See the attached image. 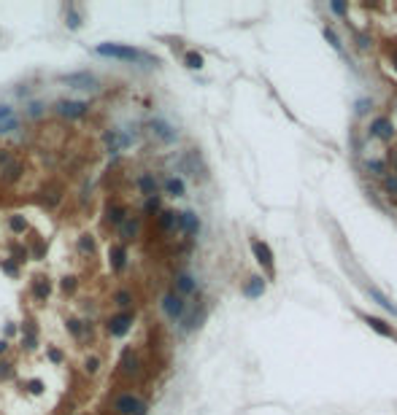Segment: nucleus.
Wrapping results in <instances>:
<instances>
[{
	"label": "nucleus",
	"mask_w": 397,
	"mask_h": 415,
	"mask_svg": "<svg viewBox=\"0 0 397 415\" xmlns=\"http://www.w3.org/2000/svg\"><path fill=\"white\" fill-rule=\"evenodd\" d=\"M365 321H368V324L373 326V329H376V332H381V334H384V337H389V340H394L397 337V334L392 332V329H389L386 324H384V321H381V318H373V316H362Z\"/></svg>",
	"instance_id": "23"
},
{
	"label": "nucleus",
	"mask_w": 397,
	"mask_h": 415,
	"mask_svg": "<svg viewBox=\"0 0 397 415\" xmlns=\"http://www.w3.org/2000/svg\"><path fill=\"white\" fill-rule=\"evenodd\" d=\"M135 186H138V189H141V194H146V197H154V194H157V189H160L157 178H154L152 173H143V175H138Z\"/></svg>",
	"instance_id": "14"
},
{
	"label": "nucleus",
	"mask_w": 397,
	"mask_h": 415,
	"mask_svg": "<svg viewBox=\"0 0 397 415\" xmlns=\"http://www.w3.org/2000/svg\"><path fill=\"white\" fill-rule=\"evenodd\" d=\"M194 288H197L194 278L186 275V272H178V275H176V294L178 297H189V294H194Z\"/></svg>",
	"instance_id": "13"
},
{
	"label": "nucleus",
	"mask_w": 397,
	"mask_h": 415,
	"mask_svg": "<svg viewBox=\"0 0 397 415\" xmlns=\"http://www.w3.org/2000/svg\"><path fill=\"white\" fill-rule=\"evenodd\" d=\"M11 375V364L9 362H0V378H9Z\"/></svg>",
	"instance_id": "42"
},
{
	"label": "nucleus",
	"mask_w": 397,
	"mask_h": 415,
	"mask_svg": "<svg viewBox=\"0 0 397 415\" xmlns=\"http://www.w3.org/2000/svg\"><path fill=\"white\" fill-rule=\"evenodd\" d=\"M127 208L124 205H116V202H111V205L106 208V221L111 224V226H122L124 221H127Z\"/></svg>",
	"instance_id": "12"
},
{
	"label": "nucleus",
	"mask_w": 397,
	"mask_h": 415,
	"mask_svg": "<svg viewBox=\"0 0 397 415\" xmlns=\"http://www.w3.org/2000/svg\"><path fill=\"white\" fill-rule=\"evenodd\" d=\"M246 297H262L265 294V280L262 278H249V283L243 286Z\"/></svg>",
	"instance_id": "21"
},
{
	"label": "nucleus",
	"mask_w": 397,
	"mask_h": 415,
	"mask_svg": "<svg viewBox=\"0 0 397 415\" xmlns=\"http://www.w3.org/2000/svg\"><path fill=\"white\" fill-rule=\"evenodd\" d=\"M132 321H135V316H132L130 310L116 313V316H111L106 321V332L111 334V337H124V334L132 329Z\"/></svg>",
	"instance_id": "3"
},
{
	"label": "nucleus",
	"mask_w": 397,
	"mask_h": 415,
	"mask_svg": "<svg viewBox=\"0 0 397 415\" xmlns=\"http://www.w3.org/2000/svg\"><path fill=\"white\" fill-rule=\"evenodd\" d=\"M30 116H38V113H41V105H38V103H33V105H30V111H27Z\"/></svg>",
	"instance_id": "45"
},
{
	"label": "nucleus",
	"mask_w": 397,
	"mask_h": 415,
	"mask_svg": "<svg viewBox=\"0 0 397 415\" xmlns=\"http://www.w3.org/2000/svg\"><path fill=\"white\" fill-rule=\"evenodd\" d=\"M394 68H397V54H394Z\"/></svg>",
	"instance_id": "47"
},
{
	"label": "nucleus",
	"mask_w": 397,
	"mask_h": 415,
	"mask_svg": "<svg viewBox=\"0 0 397 415\" xmlns=\"http://www.w3.org/2000/svg\"><path fill=\"white\" fill-rule=\"evenodd\" d=\"M14 119V108L11 105H0V122H9Z\"/></svg>",
	"instance_id": "39"
},
{
	"label": "nucleus",
	"mask_w": 397,
	"mask_h": 415,
	"mask_svg": "<svg viewBox=\"0 0 397 415\" xmlns=\"http://www.w3.org/2000/svg\"><path fill=\"white\" fill-rule=\"evenodd\" d=\"M252 251L257 254V262L265 267V272H268V275H273V272H276V267H273V251H270L262 240H252Z\"/></svg>",
	"instance_id": "10"
},
{
	"label": "nucleus",
	"mask_w": 397,
	"mask_h": 415,
	"mask_svg": "<svg viewBox=\"0 0 397 415\" xmlns=\"http://www.w3.org/2000/svg\"><path fill=\"white\" fill-rule=\"evenodd\" d=\"M203 318H206V305L194 302V308L181 316V329H184V332H192V329H197L200 324H203Z\"/></svg>",
	"instance_id": "9"
},
{
	"label": "nucleus",
	"mask_w": 397,
	"mask_h": 415,
	"mask_svg": "<svg viewBox=\"0 0 397 415\" xmlns=\"http://www.w3.org/2000/svg\"><path fill=\"white\" fill-rule=\"evenodd\" d=\"M100 370V359L97 356H87V359H84V372H87V375H95Z\"/></svg>",
	"instance_id": "31"
},
{
	"label": "nucleus",
	"mask_w": 397,
	"mask_h": 415,
	"mask_svg": "<svg viewBox=\"0 0 397 415\" xmlns=\"http://www.w3.org/2000/svg\"><path fill=\"white\" fill-rule=\"evenodd\" d=\"M46 353H49V359H52L54 364H62V353H60L57 348H49V350H46Z\"/></svg>",
	"instance_id": "41"
},
{
	"label": "nucleus",
	"mask_w": 397,
	"mask_h": 415,
	"mask_svg": "<svg viewBox=\"0 0 397 415\" xmlns=\"http://www.w3.org/2000/svg\"><path fill=\"white\" fill-rule=\"evenodd\" d=\"M3 173H6V175H3L6 181H17V178L22 175V167H19V164H11V167H6V170H3Z\"/></svg>",
	"instance_id": "34"
},
{
	"label": "nucleus",
	"mask_w": 397,
	"mask_h": 415,
	"mask_svg": "<svg viewBox=\"0 0 397 415\" xmlns=\"http://www.w3.org/2000/svg\"><path fill=\"white\" fill-rule=\"evenodd\" d=\"M6 350H9V342H6V340H0V353H6Z\"/></svg>",
	"instance_id": "46"
},
{
	"label": "nucleus",
	"mask_w": 397,
	"mask_h": 415,
	"mask_svg": "<svg viewBox=\"0 0 397 415\" xmlns=\"http://www.w3.org/2000/svg\"><path fill=\"white\" fill-rule=\"evenodd\" d=\"M160 210H162L160 194H154V197H146V202H143V213H146V216H157Z\"/></svg>",
	"instance_id": "25"
},
{
	"label": "nucleus",
	"mask_w": 397,
	"mask_h": 415,
	"mask_svg": "<svg viewBox=\"0 0 397 415\" xmlns=\"http://www.w3.org/2000/svg\"><path fill=\"white\" fill-rule=\"evenodd\" d=\"M114 305H116V308H119V310L124 313V310H127L130 305H132V294L127 291V288H122V291H116V294H114Z\"/></svg>",
	"instance_id": "27"
},
{
	"label": "nucleus",
	"mask_w": 397,
	"mask_h": 415,
	"mask_svg": "<svg viewBox=\"0 0 397 415\" xmlns=\"http://www.w3.org/2000/svg\"><path fill=\"white\" fill-rule=\"evenodd\" d=\"M324 38H327V41H330V46H332V49L343 51V46H340V41L335 38V33H332V30H324Z\"/></svg>",
	"instance_id": "35"
},
{
	"label": "nucleus",
	"mask_w": 397,
	"mask_h": 415,
	"mask_svg": "<svg viewBox=\"0 0 397 415\" xmlns=\"http://www.w3.org/2000/svg\"><path fill=\"white\" fill-rule=\"evenodd\" d=\"M60 81H62V84H68V87H73V89H97V87H100V81L89 73V70H79V73H65V76H60Z\"/></svg>",
	"instance_id": "4"
},
{
	"label": "nucleus",
	"mask_w": 397,
	"mask_h": 415,
	"mask_svg": "<svg viewBox=\"0 0 397 415\" xmlns=\"http://www.w3.org/2000/svg\"><path fill=\"white\" fill-rule=\"evenodd\" d=\"M176 229L186 234V238H192V234L200 232V218L197 213H192V210H184V213H176Z\"/></svg>",
	"instance_id": "8"
},
{
	"label": "nucleus",
	"mask_w": 397,
	"mask_h": 415,
	"mask_svg": "<svg viewBox=\"0 0 397 415\" xmlns=\"http://www.w3.org/2000/svg\"><path fill=\"white\" fill-rule=\"evenodd\" d=\"M106 146H108V151H119V148L124 146H130V138L127 135H122L119 130H111V132H106Z\"/></svg>",
	"instance_id": "15"
},
{
	"label": "nucleus",
	"mask_w": 397,
	"mask_h": 415,
	"mask_svg": "<svg viewBox=\"0 0 397 415\" xmlns=\"http://www.w3.org/2000/svg\"><path fill=\"white\" fill-rule=\"evenodd\" d=\"M62 291H76V278L73 275H68V278H62Z\"/></svg>",
	"instance_id": "37"
},
{
	"label": "nucleus",
	"mask_w": 397,
	"mask_h": 415,
	"mask_svg": "<svg viewBox=\"0 0 397 415\" xmlns=\"http://www.w3.org/2000/svg\"><path fill=\"white\" fill-rule=\"evenodd\" d=\"M0 270H3L6 275H11V278H17V275H19L17 262H11V259H0Z\"/></svg>",
	"instance_id": "30"
},
{
	"label": "nucleus",
	"mask_w": 397,
	"mask_h": 415,
	"mask_svg": "<svg viewBox=\"0 0 397 415\" xmlns=\"http://www.w3.org/2000/svg\"><path fill=\"white\" fill-rule=\"evenodd\" d=\"M22 345L27 350H35L38 348V329L33 321H25V329H22Z\"/></svg>",
	"instance_id": "16"
},
{
	"label": "nucleus",
	"mask_w": 397,
	"mask_h": 415,
	"mask_svg": "<svg viewBox=\"0 0 397 415\" xmlns=\"http://www.w3.org/2000/svg\"><path fill=\"white\" fill-rule=\"evenodd\" d=\"M138 229H141V221L130 216L127 221H124V224L119 226V234H122L124 240H132V238H135V234H138Z\"/></svg>",
	"instance_id": "19"
},
{
	"label": "nucleus",
	"mask_w": 397,
	"mask_h": 415,
	"mask_svg": "<svg viewBox=\"0 0 397 415\" xmlns=\"http://www.w3.org/2000/svg\"><path fill=\"white\" fill-rule=\"evenodd\" d=\"M79 251L81 254H95V240H92V234H81L79 238Z\"/></svg>",
	"instance_id": "29"
},
{
	"label": "nucleus",
	"mask_w": 397,
	"mask_h": 415,
	"mask_svg": "<svg viewBox=\"0 0 397 415\" xmlns=\"http://www.w3.org/2000/svg\"><path fill=\"white\" fill-rule=\"evenodd\" d=\"M27 388H30V394H41V391H43V383H41V380H30Z\"/></svg>",
	"instance_id": "40"
},
{
	"label": "nucleus",
	"mask_w": 397,
	"mask_h": 415,
	"mask_svg": "<svg viewBox=\"0 0 397 415\" xmlns=\"http://www.w3.org/2000/svg\"><path fill=\"white\" fill-rule=\"evenodd\" d=\"M49 294H52V283H49V278H35L33 280V297L38 302H46L49 300Z\"/></svg>",
	"instance_id": "17"
},
{
	"label": "nucleus",
	"mask_w": 397,
	"mask_h": 415,
	"mask_svg": "<svg viewBox=\"0 0 397 415\" xmlns=\"http://www.w3.org/2000/svg\"><path fill=\"white\" fill-rule=\"evenodd\" d=\"M111 410L116 412V415H146V402L143 399H138L135 394H119L114 399V407Z\"/></svg>",
	"instance_id": "2"
},
{
	"label": "nucleus",
	"mask_w": 397,
	"mask_h": 415,
	"mask_svg": "<svg viewBox=\"0 0 397 415\" xmlns=\"http://www.w3.org/2000/svg\"><path fill=\"white\" fill-rule=\"evenodd\" d=\"M373 135H376V138H392V127H389V122L386 119H376V122H373Z\"/></svg>",
	"instance_id": "26"
},
{
	"label": "nucleus",
	"mask_w": 397,
	"mask_h": 415,
	"mask_svg": "<svg viewBox=\"0 0 397 415\" xmlns=\"http://www.w3.org/2000/svg\"><path fill=\"white\" fill-rule=\"evenodd\" d=\"M368 170H373L376 175H386V164L384 162H368Z\"/></svg>",
	"instance_id": "36"
},
{
	"label": "nucleus",
	"mask_w": 397,
	"mask_h": 415,
	"mask_svg": "<svg viewBox=\"0 0 397 415\" xmlns=\"http://www.w3.org/2000/svg\"><path fill=\"white\" fill-rule=\"evenodd\" d=\"M95 54L111 57V60H122V62H154V65H157V60L149 57L146 51L135 49V46H124V43H100V46H95Z\"/></svg>",
	"instance_id": "1"
},
{
	"label": "nucleus",
	"mask_w": 397,
	"mask_h": 415,
	"mask_svg": "<svg viewBox=\"0 0 397 415\" xmlns=\"http://www.w3.org/2000/svg\"><path fill=\"white\" fill-rule=\"evenodd\" d=\"M157 224H160L162 232L176 229V213H173V210H160V213H157Z\"/></svg>",
	"instance_id": "20"
},
{
	"label": "nucleus",
	"mask_w": 397,
	"mask_h": 415,
	"mask_svg": "<svg viewBox=\"0 0 397 415\" xmlns=\"http://www.w3.org/2000/svg\"><path fill=\"white\" fill-rule=\"evenodd\" d=\"M160 308H162V313H165L170 321H178L186 313V302H184V297H178L176 291H170V294L162 297Z\"/></svg>",
	"instance_id": "6"
},
{
	"label": "nucleus",
	"mask_w": 397,
	"mask_h": 415,
	"mask_svg": "<svg viewBox=\"0 0 397 415\" xmlns=\"http://www.w3.org/2000/svg\"><path fill=\"white\" fill-rule=\"evenodd\" d=\"M65 326H68V332H71V334H76V337H81V334H84V326H81L79 318H68Z\"/></svg>",
	"instance_id": "32"
},
{
	"label": "nucleus",
	"mask_w": 397,
	"mask_h": 415,
	"mask_svg": "<svg viewBox=\"0 0 397 415\" xmlns=\"http://www.w3.org/2000/svg\"><path fill=\"white\" fill-rule=\"evenodd\" d=\"M149 127H152V132L162 140V143H176V140H178V132L170 127L165 119H152V122H149Z\"/></svg>",
	"instance_id": "11"
},
{
	"label": "nucleus",
	"mask_w": 397,
	"mask_h": 415,
	"mask_svg": "<svg viewBox=\"0 0 397 415\" xmlns=\"http://www.w3.org/2000/svg\"><path fill=\"white\" fill-rule=\"evenodd\" d=\"M127 246L124 243H111L108 246V267H111L114 272H122L124 267H127Z\"/></svg>",
	"instance_id": "7"
},
{
	"label": "nucleus",
	"mask_w": 397,
	"mask_h": 415,
	"mask_svg": "<svg viewBox=\"0 0 397 415\" xmlns=\"http://www.w3.org/2000/svg\"><path fill=\"white\" fill-rule=\"evenodd\" d=\"M9 226H11V232H14V234H25V232H27V218L22 216V213H11Z\"/></svg>",
	"instance_id": "24"
},
{
	"label": "nucleus",
	"mask_w": 397,
	"mask_h": 415,
	"mask_svg": "<svg viewBox=\"0 0 397 415\" xmlns=\"http://www.w3.org/2000/svg\"><path fill=\"white\" fill-rule=\"evenodd\" d=\"M19 127V122L17 119H9V122H0V132H14Z\"/></svg>",
	"instance_id": "38"
},
{
	"label": "nucleus",
	"mask_w": 397,
	"mask_h": 415,
	"mask_svg": "<svg viewBox=\"0 0 397 415\" xmlns=\"http://www.w3.org/2000/svg\"><path fill=\"white\" fill-rule=\"evenodd\" d=\"M122 372L124 375H138L141 372V362L132 350H124V359H122Z\"/></svg>",
	"instance_id": "18"
},
{
	"label": "nucleus",
	"mask_w": 397,
	"mask_h": 415,
	"mask_svg": "<svg viewBox=\"0 0 397 415\" xmlns=\"http://www.w3.org/2000/svg\"><path fill=\"white\" fill-rule=\"evenodd\" d=\"M165 192L170 194V197H184L186 186H184L181 178H168V181H165Z\"/></svg>",
	"instance_id": "22"
},
{
	"label": "nucleus",
	"mask_w": 397,
	"mask_h": 415,
	"mask_svg": "<svg viewBox=\"0 0 397 415\" xmlns=\"http://www.w3.org/2000/svg\"><path fill=\"white\" fill-rule=\"evenodd\" d=\"M54 111L65 119H81V116L89 113V103H81V100H60L54 103Z\"/></svg>",
	"instance_id": "5"
},
{
	"label": "nucleus",
	"mask_w": 397,
	"mask_h": 415,
	"mask_svg": "<svg viewBox=\"0 0 397 415\" xmlns=\"http://www.w3.org/2000/svg\"><path fill=\"white\" fill-rule=\"evenodd\" d=\"M68 27H71V30H79L81 27V17L76 14L73 6H68Z\"/></svg>",
	"instance_id": "33"
},
{
	"label": "nucleus",
	"mask_w": 397,
	"mask_h": 415,
	"mask_svg": "<svg viewBox=\"0 0 397 415\" xmlns=\"http://www.w3.org/2000/svg\"><path fill=\"white\" fill-rule=\"evenodd\" d=\"M33 256H35V259H41V256H43V243H35V248H33Z\"/></svg>",
	"instance_id": "43"
},
{
	"label": "nucleus",
	"mask_w": 397,
	"mask_h": 415,
	"mask_svg": "<svg viewBox=\"0 0 397 415\" xmlns=\"http://www.w3.org/2000/svg\"><path fill=\"white\" fill-rule=\"evenodd\" d=\"M184 62H186V68H192V70H200V68H203V54H197V51H186Z\"/></svg>",
	"instance_id": "28"
},
{
	"label": "nucleus",
	"mask_w": 397,
	"mask_h": 415,
	"mask_svg": "<svg viewBox=\"0 0 397 415\" xmlns=\"http://www.w3.org/2000/svg\"><path fill=\"white\" fill-rule=\"evenodd\" d=\"M330 9L335 11V14H346V3H332Z\"/></svg>",
	"instance_id": "44"
}]
</instances>
